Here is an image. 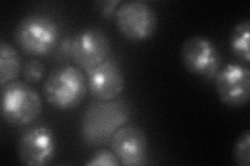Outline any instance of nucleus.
<instances>
[{"mask_svg": "<svg viewBox=\"0 0 250 166\" xmlns=\"http://www.w3.org/2000/svg\"><path fill=\"white\" fill-rule=\"evenodd\" d=\"M42 112V102L38 92L23 81H13L1 86L2 118L13 126L35 122Z\"/></svg>", "mask_w": 250, "mask_h": 166, "instance_id": "nucleus-4", "label": "nucleus"}, {"mask_svg": "<svg viewBox=\"0 0 250 166\" xmlns=\"http://www.w3.org/2000/svg\"><path fill=\"white\" fill-rule=\"evenodd\" d=\"M56 56L61 59H72V37H64L56 48Z\"/></svg>", "mask_w": 250, "mask_h": 166, "instance_id": "nucleus-17", "label": "nucleus"}, {"mask_svg": "<svg viewBox=\"0 0 250 166\" xmlns=\"http://www.w3.org/2000/svg\"><path fill=\"white\" fill-rule=\"evenodd\" d=\"M96 4L98 5L100 14L104 18H111L112 16H115L117 9L121 4V1H119V0H114V1H99Z\"/></svg>", "mask_w": 250, "mask_h": 166, "instance_id": "nucleus-18", "label": "nucleus"}, {"mask_svg": "<svg viewBox=\"0 0 250 166\" xmlns=\"http://www.w3.org/2000/svg\"><path fill=\"white\" fill-rule=\"evenodd\" d=\"M217 96L222 104L238 108L246 105L250 97V71L239 64H226L215 77Z\"/></svg>", "mask_w": 250, "mask_h": 166, "instance_id": "nucleus-8", "label": "nucleus"}, {"mask_svg": "<svg viewBox=\"0 0 250 166\" xmlns=\"http://www.w3.org/2000/svg\"><path fill=\"white\" fill-rule=\"evenodd\" d=\"M21 73L27 83H38L44 78L46 68L40 59L30 58L23 64Z\"/></svg>", "mask_w": 250, "mask_h": 166, "instance_id": "nucleus-15", "label": "nucleus"}, {"mask_svg": "<svg viewBox=\"0 0 250 166\" xmlns=\"http://www.w3.org/2000/svg\"><path fill=\"white\" fill-rule=\"evenodd\" d=\"M22 60L18 50L5 41L0 43V85L15 81L22 72Z\"/></svg>", "mask_w": 250, "mask_h": 166, "instance_id": "nucleus-12", "label": "nucleus"}, {"mask_svg": "<svg viewBox=\"0 0 250 166\" xmlns=\"http://www.w3.org/2000/svg\"><path fill=\"white\" fill-rule=\"evenodd\" d=\"M56 137L47 126H35L23 132L17 144V154L22 164L45 166L56 155Z\"/></svg>", "mask_w": 250, "mask_h": 166, "instance_id": "nucleus-9", "label": "nucleus"}, {"mask_svg": "<svg viewBox=\"0 0 250 166\" xmlns=\"http://www.w3.org/2000/svg\"><path fill=\"white\" fill-rule=\"evenodd\" d=\"M114 17L120 35L131 42L151 37L158 27V16L154 10L139 0L121 2Z\"/></svg>", "mask_w": 250, "mask_h": 166, "instance_id": "nucleus-6", "label": "nucleus"}, {"mask_svg": "<svg viewBox=\"0 0 250 166\" xmlns=\"http://www.w3.org/2000/svg\"><path fill=\"white\" fill-rule=\"evenodd\" d=\"M108 144L121 165L141 166L147 163L148 139L145 131L138 126L123 125Z\"/></svg>", "mask_w": 250, "mask_h": 166, "instance_id": "nucleus-10", "label": "nucleus"}, {"mask_svg": "<svg viewBox=\"0 0 250 166\" xmlns=\"http://www.w3.org/2000/svg\"><path fill=\"white\" fill-rule=\"evenodd\" d=\"M249 35L250 22L248 19L237 23L229 35V46L232 53L246 64L250 61Z\"/></svg>", "mask_w": 250, "mask_h": 166, "instance_id": "nucleus-13", "label": "nucleus"}, {"mask_svg": "<svg viewBox=\"0 0 250 166\" xmlns=\"http://www.w3.org/2000/svg\"><path fill=\"white\" fill-rule=\"evenodd\" d=\"M179 58L187 71L208 81L214 80L222 67V55L217 45L212 39L199 35L185 39Z\"/></svg>", "mask_w": 250, "mask_h": 166, "instance_id": "nucleus-5", "label": "nucleus"}, {"mask_svg": "<svg viewBox=\"0 0 250 166\" xmlns=\"http://www.w3.org/2000/svg\"><path fill=\"white\" fill-rule=\"evenodd\" d=\"M88 82L83 71L70 65L54 69L43 84L47 102L61 110L78 106L85 97Z\"/></svg>", "mask_w": 250, "mask_h": 166, "instance_id": "nucleus-3", "label": "nucleus"}, {"mask_svg": "<svg viewBox=\"0 0 250 166\" xmlns=\"http://www.w3.org/2000/svg\"><path fill=\"white\" fill-rule=\"evenodd\" d=\"M250 131L246 130L241 134L233 146V160L240 166L250 165Z\"/></svg>", "mask_w": 250, "mask_h": 166, "instance_id": "nucleus-14", "label": "nucleus"}, {"mask_svg": "<svg viewBox=\"0 0 250 166\" xmlns=\"http://www.w3.org/2000/svg\"><path fill=\"white\" fill-rule=\"evenodd\" d=\"M129 115V106L124 101L94 102L85 108L82 115V137L90 147L105 146L114 133L127 123Z\"/></svg>", "mask_w": 250, "mask_h": 166, "instance_id": "nucleus-1", "label": "nucleus"}, {"mask_svg": "<svg viewBox=\"0 0 250 166\" xmlns=\"http://www.w3.org/2000/svg\"><path fill=\"white\" fill-rule=\"evenodd\" d=\"M109 52L111 41L99 28H83L72 37V60L87 73L106 60Z\"/></svg>", "mask_w": 250, "mask_h": 166, "instance_id": "nucleus-7", "label": "nucleus"}, {"mask_svg": "<svg viewBox=\"0 0 250 166\" xmlns=\"http://www.w3.org/2000/svg\"><path fill=\"white\" fill-rule=\"evenodd\" d=\"M13 37L24 53L31 56H46L56 50L60 42V29L49 16L33 13L17 23Z\"/></svg>", "mask_w": 250, "mask_h": 166, "instance_id": "nucleus-2", "label": "nucleus"}, {"mask_svg": "<svg viewBox=\"0 0 250 166\" xmlns=\"http://www.w3.org/2000/svg\"><path fill=\"white\" fill-rule=\"evenodd\" d=\"M121 165L118 158L113 153V151L106 149H99L94 153L85 162V166H118Z\"/></svg>", "mask_w": 250, "mask_h": 166, "instance_id": "nucleus-16", "label": "nucleus"}, {"mask_svg": "<svg viewBox=\"0 0 250 166\" xmlns=\"http://www.w3.org/2000/svg\"><path fill=\"white\" fill-rule=\"evenodd\" d=\"M88 90L97 101H112L124 90V77L118 62L107 58L88 72Z\"/></svg>", "mask_w": 250, "mask_h": 166, "instance_id": "nucleus-11", "label": "nucleus"}]
</instances>
